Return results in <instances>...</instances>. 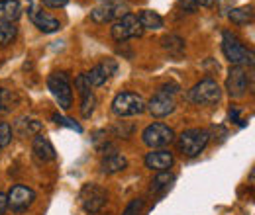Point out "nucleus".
I'll list each match as a JSON object with an SVG mask.
<instances>
[{
  "label": "nucleus",
  "instance_id": "nucleus-1",
  "mask_svg": "<svg viewBox=\"0 0 255 215\" xmlns=\"http://www.w3.org/2000/svg\"><path fill=\"white\" fill-rule=\"evenodd\" d=\"M208 141H210V133L206 129L194 127V129H187V131L181 133V137L177 141V147L185 156L192 158V156H198L206 149Z\"/></svg>",
  "mask_w": 255,
  "mask_h": 215
},
{
  "label": "nucleus",
  "instance_id": "nucleus-2",
  "mask_svg": "<svg viewBox=\"0 0 255 215\" xmlns=\"http://www.w3.org/2000/svg\"><path fill=\"white\" fill-rule=\"evenodd\" d=\"M222 51L226 55V59L232 65H254V51L248 49L232 31H224L222 33Z\"/></svg>",
  "mask_w": 255,
  "mask_h": 215
},
{
  "label": "nucleus",
  "instance_id": "nucleus-3",
  "mask_svg": "<svg viewBox=\"0 0 255 215\" xmlns=\"http://www.w3.org/2000/svg\"><path fill=\"white\" fill-rule=\"evenodd\" d=\"M145 100L135 92H120L112 102V112L118 118H131L145 112Z\"/></svg>",
  "mask_w": 255,
  "mask_h": 215
},
{
  "label": "nucleus",
  "instance_id": "nucleus-4",
  "mask_svg": "<svg viewBox=\"0 0 255 215\" xmlns=\"http://www.w3.org/2000/svg\"><path fill=\"white\" fill-rule=\"evenodd\" d=\"M47 88L53 94V98L57 100V104L69 110L73 106V88H71V80L67 76V72H53L47 78Z\"/></svg>",
  "mask_w": 255,
  "mask_h": 215
},
{
  "label": "nucleus",
  "instance_id": "nucleus-5",
  "mask_svg": "<svg viewBox=\"0 0 255 215\" xmlns=\"http://www.w3.org/2000/svg\"><path fill=\"white\" fill-rule=\"evenodd\" d=\"M220 96H222V90L218 82L212 78H204L192 86V90L189 92V100L198 106H210V104H218Z\"/></svg>",
  "mask_w": 255,
  "mask_h": 215
},
{
  "label": "nucleus",
  "instance_id": "nucleus-6",
  "mask_svg": "<svg viewBox=\"0 0 255 215\" xmlns=\"http://www.w3.org/2000/svg\"><path fill=\"white\" fill-rule=\"evenodd\" d=\"M79 200H81V206H83V210H85L87 214L95 215L106 206L108 194H106V190H104L102 186L91 182V184H85L81 188Z\"/></svg>",
  "mask_w": 255,
  "mask_h": 215
},
{
  "label": "nucleus",
  "instance_id": "nucleus-7",
  "mask_svg": "<svg viewBox=\"0 0 255 215\" xmlns=\"http://www.w3.org/2000/svg\"><path fill=\"white\" fill-rule=\"evenodd\" d=\"M141 139H143V143H145L147 147H151V149L155 151V149H163V147H167V145H171V143L175 141V131H173L169 125L157 122V123L147 125V127L143 129Z\"/></svg>",
  "mask_w": 255,
  "mask_h": 215
},
{
  "label": "nucleus",
  "instance_id": "nucleus-8",
  "mask_svg": "<svg viewBox=\"0 0 255 215\" xmlns=\"http://www.w3.org/2000/svg\"><path fill=\"white\" fill-rule=\"evenodd\" d=\"M143 28H141V24H139V20H137V16H133V14H126V16H122V18H118L116 22H114V26H112V39L114 41H128V39H133V37H141L143 35Z\"/></svg>",
  "mask_w": 255,
  "mask_h": 215
},
{
  "label": "nucleus",
  "instance_id": "nucleus-9",
  "mask_svg": "<svg viewBox=\"0 0 255 215\" xmlns=\"http://www.w3.org/2000/svg\"><path fill=\"white\" fill-rule=\"evenodd\" d=\"M6 200H8V208L12 212L22 214V212H26L33 202H35V192H33L32 188H28V186L16 184L10 188Z\"/></svg>",
  "mask_w": 255,
  "mask_h": 215
},
{
  "label": "nucleus",
  "instance_id": "nucleus-10",
  "mask_svg": "<svg viewBox=\"0 0 255 215\" xmlns=\"http://www.w3.org/2000/svg\"><path fill=\"white\" fill-rule=\"evenodd\" d=\"M116 71H118V65H116L114 59H104L102 63L95 65L89 72H85V76H87L91 88H98V86L106 84V82L110 80V76H112Z\"/></svg>",
  "mask_w": 255,
  "mask_h": 215
},
{
  "label": "nucleus",
  "instance_id": "nucleus-11",
  "mask_svg": "<svg viewBox=\"0 0 255 215\" xmlns=\"http://www.w3.org/2000/svg\"><path fill=\"white\" fill-rule=\"evenodd\" d=\"M175 108H177V104H175L173 94L165 92V90H161V88H159V92L155 94V96L145 104V110H149V114H151L153 118H165V116L173 114Z\"/></svg>",
  "mask_w": 255,
  "mask_h": 215
},
{
  "label": "nucleus",
  "instance_id": "nucleus-12",
  "mask_svg": "<svg viewBox=\"0 0 255 215\" xmlns=\"http://www.w3.org/2000/svg\"><path fill=\"white\" fill-rule=\"evenodd\" d=\"M226 90L232 98H242L248 92V74L244 71V67L240 65H234L228 72V78H226Z\"/></svg>",
  "mask_w": 255,
  "mask_h": 215
},
{
  "label": "nucleus",
  "instance_id": "nucleus-13",
  "mask_svg": "<svg viewBox=\"0 0 255 215\" xmlns=\"http://www.w3.org/2000/svg\"><path fill=\"white\" fill-rule=\"evenodd\" d=\"M75 88L81 94V116L83 118H91L96 108V96L91 90V84H89L85 74H79L75 78Z\"/></svg>",
  "mask_w": 255,
  "mask_h": 215
},
{
  "label": "nucleus",
  "instance_id": "nucleus-14",
  "mask_svg": "<svg viewBox=\"0 0 255 215\" xmlns=\"http://www.w3.org/2000/svg\"><path fill=\"white\" fill-rule=\"evenodd\" d=\"M128 8L124 4H112V2H104L100 6H96L95 10L91 12V20L96 22V24H106L114 18H122L126 16Z\"/></svg>",
  "mask_w": 255,
  "mask_h": 215
},
{
  "label": "nucleus",
  "instance_id": "nucleus-15",
  "mask_svg": "<svg viewBox=\"0 0 255 215\" xmlns=\"http://www.w3.org/2000/svg\"><path fill=\"white\" fill-rule=\"evenodd\" d=\"M30 18H32L33 26L39 31H43V33H55V31H59V28H61L59 20H55L53 16L41 12L37 6L30 8Z\"/></svg>",
  "mask_w": 255,
  "mask_h": 215
},
{
  "label": "nucleus",
  "instance_id": "nucleus-16",
  "mask_svg": "<svg viewBox=\"0 0 255 215\" xmlns=\"http://www.w3.org/2000/svg\"><path fill=\"white\" fill-rule=\"evenodd\" d=\"M175 162V156L171 151H165V149H157V151H151V153L145 154V166L151 168V170H169Z\"/></svg>",
  "mask_w": 255,
  "mask_h": 215
},
{
  "label": "nucleus",
  "instance_id": "nucleus-17",
  "mask_svg": "<svg viewBox=\"0 0 255 215\" xmlns=\"http://www.w3.org/2000/svg\"><path fill=\"white\" fill-rule=\"evenodd\" d=\"M32 151H33V156H35L39 162H49V160H53V158L57 156L53 145H51V141H49L47 137H43V135H35V137H33Z\"/></svg>",
  "mask_w": 255,
  "mask_h": 215
},
{
  "label": "nucleus",
  "instance_id": "nucleus-18",
  "mask_svg": "<svg viewBox=\"0 0 255 215\" xmlns=\"http://www.w3.org/2000/svg\"><path fill=\"white\" fill-rule=\"evenodd\" d=\"M126 166H128V158L120 153H110L100 160V170H102L104 174H116V172H122Z\"/></svg>",
  "mask_w": 255,
  "mask_h": 215
},
{
  "label": "nucleus",
  "instance_id": "nucleus-19",
  "mask_svg": "<svg viewBox=\"0 0 255 215\" xmlns=\"http://www.w3.org/2000/svg\"><path fill=\"white\" fill-rule=\"evenodd\" d=\"M22 16L18 0H0V24H14Z\"/></svg>",
  "mask_w": 255,
  "mask_h": 215
},
{
  "label": "nucleus",
  "instance_id": "nucleus-20",
  "mask_svg": "<svg viewBox=\"0 0 255 215\" xmlns=\"http://www.w3.org/2000/svg\"><path fill=\"white\" fill-rule=\"evenodd\" d=\"M161 45H163V49L171 55V57H183L185 55V39L183 37H179V35H165L163 39H161Z\"/></svg>",
  "mask_w": 255,
  "mask_h": 215
},
{
  "label": "nucleus",
  "instance_id": "nucleus-21",
  "mask_svg": "<svg viewBox=\"0 0 255 215\" xmlns=\"http://www.w3.org/2000/svg\"><path fill=\"white\" fill-rule=\"evenodd\" d=\"M228 18L232 20V24L236 26H246L254 22V6H242V8H234L230 10Z\"/></svg>",
  "mask_w": 255,
  "mask_h": 215
},
{
  "label": "nucleus",
  "instance_id": "nucleus-22",
  "mask_svg": "<svg viewBox=\"0 0 255 215\" xmlns=\"http://www.w3.org/2000/svg\"><path fill=\"white\" fill-rule=\"evenodd\" d=\"M137 20H139L143 30H161L163 28V18L157 12H153V10H143L137 16Z\"/></svg>",
  "mask_w": 255,
  "mask_h": 215
},
{
  "label": "nucleus",
  "instance_id": "nucleus-23",
  "mask_svg": "<svg viewBox=\"0 0 255 215\" xmlns=\"http://www.w3.org/2000/svg\"><path fill=\"white\" fill-rule=\"evenodd\" d=\"M20 104V96L14 90L0 88V112H12Z\"/></svg>",
  "mask_w": 255,
  "mask_h": 215
},
{
  "label": "nucleus",
  "instance_id": "nucleus-24",
  "mask_svg": "<svg viewBox=\"0 0 255 215\" xmlns=\"http://www.w3.org/2000/svg\"><path fill=\"white\" fill-rule=\"evenodd\" d=\"M16 129L20 135H37L41 131V123L37 120H28V118H22L20 122L16 123Z\"/></svg>",
  "mask_w": 255,
  "mask_h": 215
},
{
  "label": "nucleus",
  "instance_id": "nucleus-25",
  "mask_svg": "<svg viewBox=\"0 0 255 215\" xmlns=\"http://www.w3.org/2000/svg\"><path fill=\"white\" fill-rule=\"evenodd\" d=\"M173 174L169 172V170H161L159 174L151 180V186H149V190L153 192V194H157V192H161V190H165V188H169V184L173 182Z\"/></svg>",
  "mask_w": 255,
  "mask_h": 215
},
{
  "label": "nucleus",
  "instance_id": "nucleus-26",
  "mask_svg": "<svg viewBox=\"0 0 255 215\" xmlns=\"http://www.w3.org/2000/svg\"><path fill=\"white\" fill-rule=\"evenodd\" d=\"M18 35V28L14 24H0V47L10 45Z\"/></svg>",
  "mask_w": 255,
  "mask_h": 215
},
{
  "label": "nucleus",
  "instance_id": "nucleus-27",
  "mask_svg": "<svg viewBox=\"0 0 255 215\" xmlns=\"http://www.w3.org/2000/svg\"><path fill=\"white\" fill-rule=\"evenodd\" d=\"M143 208H145V202H143L141 198L131 200V202L126 206V210H124V214L122 215H141L143 214Z\"/></svg>",
  "mask_w": 255,
  "mask_h": 215
},
{
  "label": "nucleus",
  "instance_id": "nucleus-28",
  "mask_svg": "<svg viewBox=\"0 0 255 215\" xmlns=\"http://www.w3.org/2000/svg\"><path fill=\"white\" fill-rule=\"evenodd\" d=\"M10 141H12V127H10V123L0 122V149L10 145Z\"/></svg>",
  "mask_w": 255,
  "mask_h": 215
},
{
  "label": "nucleus",
  "instance_id": "nucleus-29",
  "mask_svg": "<svg viewBox=\"0 0 255 215\" xmlns=\"http://www.w3.org/2000/svg\"><path fill=\"white\" fill-rule=\"evenodd\" d=\"M53 122L57 123V125H65V127H69V129H75L77 133L83 131V127L77 122H73V120H69V118H63V116H59V114H53Z\"/></svg>",
  "mask_w": 255,
  "mask_h": 215
},
{
  "label": "nucleus",
  "instance_id": "nucleus-30",
  "mask_svg": "<svg viewBox=\"0 0 255 215\" xmlns=\"http://www.w3.org/2000/svg\"><path fill=\"white\" fill-rule=\"evenodd\" d=\"M47 8H63V6H67L69 4V0H41Z\"/></svg>",
  "mask_w": 255,
  "mask_h": 215
},
{
  "label": "nucleus",
  "instance_id": "nucleus-31",
  "mask_svg": "<svg viewBox=\"0 0 255 215\" xmlns=\"http://www.w3.org/2000/svg\"><path fill=\"white\" fill-rule=\"evenodd\" d=\"M179 4H181L187 12H191V14L192 12H196V8H198V6L194 4V0H179Z\"/></svg>",
  "mask_w": 255,
  "mask_h": 215
},
{
  "label": "nucleus",
  "instance_id": "nucleus-32",
  "mask_svg": "<svg viewBox=\"0 0 255 215\" xmlns=\"http://www.w3.org/2000/svg\"><path fill=\"white\" fill-rule=\"evenodd\" d=\"M6 210H8V200H6V194L0 192V215H4Z\"/></svg>",
  "mask_w": 255,
  "mask_h": 215
},
{
  "label": "nucleus",
  "instance_id": "nucleus-33",
  "mask_svg": "<svg viewBox=\"0 0 255 215\" xmlns=\"http://www.w3.org/2000/svg\"><path fill=\"white\" fill-rule=\"evenodd\" d=\"M194 4H196V6H204V8H210V6H214V0H194Z\"/></svg>",
  "mask_w": 255,
  "mask_h": 215
},
{
  "label": "nucleus",
  "instance_id": "nucleus-34",
  "mask_svg": "<svg viewBox=\"0 0 255 215\" xmlns=\"http://www.w3.org/2000/svg\"><path fill=\"white\" fill-rule=\"evenodd\" d=\"M238 116H240V110H238V108H232V110H230V120H232V122H238Z\"/></svg>",
  "mask_w": 255,
  "mask_h": 215
}]
</instances>
